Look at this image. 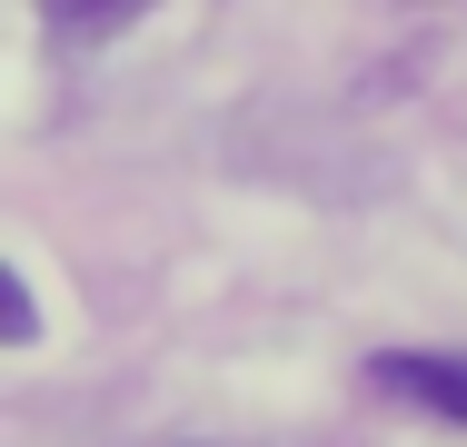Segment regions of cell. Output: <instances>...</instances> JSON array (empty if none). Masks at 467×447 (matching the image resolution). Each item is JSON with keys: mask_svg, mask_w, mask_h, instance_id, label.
<instances>
[{"mask_svg": "<svg viewBox=\"0 0 467 447\" xmlns=\"http://www.w3.org/2000/svg\"><path fill=\"white\" fill-rule=\"evenodd\" d=\"M368 388L398 398V408H428V418L467 428V358L458 348H378L368 358Z\"/></svg>", "mask_w": 467, "mask_h": 447, "instance_id": "obj_1", "label": "cell"}, {"mask_svg": "<svg viewBox=\"0 0 467 447\" xmlns=\"http://www.w3.org/2000/svg\"><path fill=\"white\" fill-rule=\"evenodd\" d=\"M40 10H50L60 40H109V30H130L150 0H40Z\"/></svg>", "mask_w": 467, "mask_h": 447, "instance_id": "obj_2", "label": "cell"}, {"mask_svg": "<svg viewBox=\"0 0 467 447\" xmlns=\"http://www.w3.org/2000/svg\"><path fill=\"white\" fill-rule=\"evenodd\" d=\"M30 338H40V308H30V288L0 268V348H30Z\"/></svg>", "mask_w": 467, "mask_h": 447, "instance_id": "obj_3", "label": "cell"}]
</instances>
